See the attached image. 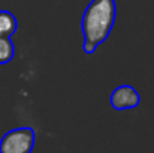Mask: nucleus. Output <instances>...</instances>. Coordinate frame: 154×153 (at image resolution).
Instances as JSON below:
<instances>
[{"mask_svg": "<svg viewBox=\"0 0 154 153\" xmlns=\"http://www.w3.org/2000/svg\"><path fill=\"white\" fill-rule=\"evenodd\" d=\"M36 141L35 129L30 126L15 128L0 140V153H32Z\"/></svg>", "mask_w": 154, "mask_h": 153, "instance_id": "2", "label": "nucleus"}, {"mask_svg": "<svg viewBox=\"0 0 154 153\" xmlns=\"http://www.w3.org/2000/svg\"><path fill=\"white\" fill-rule=\"evenodd\" d=\"M139 104H141V96L138 90L129 84L118 86L111 93V107L117 111L132 110L136 108Z\"/></svg>", "mask_w": 154, "mask_h": 153, "instance_id": "3", "label": "nucleus"}, {"mask_svg": "<svg viewBox=\"0 0 154 153\" xmlns=\"http://www.w3.org/2000/svg\"><path fill=\"white\" fill-rule=\"evenodd\" d=\"M18 29L15 15L9 11H0V36H12Z\"/></svg>", "mask_w": 154, "mask_h": 153, "instance_id": "4", "label": "nucleus"}, {"mask_svg": "<svg viewBox=\"0 0 154 153\" xmlns=\"http://www.w3.org/2000/svg\"><path fill=\"white\" fill-rule=\"evenodd\" d=\"M15 47L9 36H0V65H6L14 59Z\"/></svg>", "mask_w": 154, "mask_h": 153, "instance_id": "5", "label": "nucleus"}, {"mask_svg": "<svg viewBox=\"0 0 154 153\" xmlns=\"http://www.w3.org/2000/svg\"><path fill=\"white\" fill-rule=\"evenodd\" d=\"M117 17L115 0H91L81 20V30L84 41L94 45L105 42L114 27Z\"/></svg>", "mask_w": 154, "mask_h": 153, "instance_id": "1", "label": "nucleus"}, {"mask_svg": "<svg viewBox=\"0 0 154 153\" xmlns=\"http://www.w3.org/2000/svg\"><path fill=\"white\" fill-rule=\"evenodd\" d=\"M82 48H84V51H85L87 54H93V53L96 51V48H97V45H94V44H91V42H88V41H84Z\"/></svg>", "mask_w": 154, "mask_h": 153, "instance_id": "6", "label": "nucleus"}]
</instances>
